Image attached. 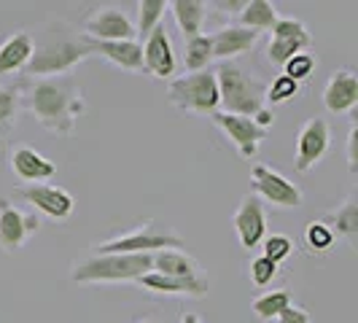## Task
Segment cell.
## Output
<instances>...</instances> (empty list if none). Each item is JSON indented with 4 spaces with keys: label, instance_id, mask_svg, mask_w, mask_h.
Instances as JSON below:
<instances>
[{
    "label": "cell",
    "instance_id": "1",
    "mask_svg": "<svg viewBox=\"0 0 358 323\" xmlns=\"http://www.w3.org/2000/svg\"><path fill=\"white\" fill-rule=\"evenodd\" d=\"M22 100L38 119V124L57 135H73L78 116L87 108L84 89L73 76L33 78L30 84H22Z\"/></svg>",
    "mask_w": 358,
    "mask_h": 323
},
{
    "label": "cell",
    "instance_id": "2",
    "mask_svg": "<svg viewBox=\"0 0 358 323\" xmlns=\"http://www.w3.org/2000/svg\"><path fill=\"white\" fill-rule=\"evenodd\" d=\"M92 57L87 38L73 33L71 24L52 22L43 33V41L36 43V52L30 65L24 68V76L30 78H57V76H71L76 65Z\"/></svg>",
    "mask_w": 358,
    "mask_h": 323
},
{
    "label": "cell",
    "instance_id": "3",
    "mask_svg": "<svg viewBox=\"0 0 358 323\" xmlns=\"http://www.w3.org/2000/svg\"><path fill=\"white\" fill-rule=\"evenodd\" d=\"M215 84H218V110L221 113H232V116H256L264 103V92L267 84L256 76H248L243 68H237L232 62H224L213 73Z\"/></svg>",
    "mask_w": 358,
    "mask_h": 323
},
{
    "label": "cell",
    "instance_id": "4",
    "mask_svg": "<svg viewBox=\"0 0 358 323\" xmlns=\"http://www.w3.org/2000/svg\"><path fill=\"white\" fill-rule=\"evenodd\" d=\"M151 269H154V261L145 253L90 256L73 267L71 280L73 283H122V280H138Z\"/></svg>",
    "mask_w": 358,
    "mask_h": 323
},
{
    "label": "cell",
    "instance_id": "5",
    "mask_svg": "<svg viewBox=\"0 0 358 323\" xmlns=\"http://www.w3.org/2000/svg\"><path fill=\"white\" fill-rule=\"evenodd\" d=\"M183 248V237L170 229H159L157 224H143V227H135L132 232L119 234V237H110L106 243H97L94 245V256H110V253H145V256H154L159 251H178Z\"/></svg>",
    "mask_w": 358,
    "mask_h": 323
},
{
    "label": "cell",
    "instance_id": "6",
    "mask_svg": "<svg viewBox=\"0 0 358 323\" xmlns=\"http://www.w3.org/2000/svg\"><path fill=\"white\" fill-rule=\"evenodd\" d=\"M167 100L180 110L213 116L218 110V84L210 71L186 73L167 84Z\"/></svg>",
    "mask_w": 358,
    "mask_h": 323
},
{
    "label": "cell",
    "instance_id": "7",
    "mask_svg": "<svg viewBox=\"0 0 358 323\" xmlns=\"http://www.w3.org/2000/svg\"><path fill=\"white\" fill-rule=\"evenodd\" d=\"M251 189L253 197L262 199V205L267 202L278 210H291L302 205V189L296 183H291L286 175H280L278 170H272L267 164H253L251 167Z\"/></svg>",
    "mask_w": 358,
    "mask_h": 323
},
{
    "label": "cell",
    "instance_id": "8",
    "mask_svg": "<svg viewBox=\"0 0 358 323\" xmlns=\"http://www.w3.org/2000/svg\"><path fill=\"white\" fill-rule=\"evenodd\" d=\"M313 46V36L307 33V27L299 19L283 17L275 22V27L269 30V46L267 59L269 65L283 68L294 54H302Z\"/></svg>",
    "mask_w": 358,
    "mask_h": 323
},
{
    "label": "cell",
    "instance_id": "9",
    "mask_svg": "<svg viewBox=\"0 0 358 323\" xmlns=\"http://www.w3.org/2000/svg\"><path fill=\"white\" fill-rule=\"evenodd\" d=\"M331 148V127L323 116H313L296 132V170L310 173Z\"/></svg>",
    "mask_w": 358,
    "mask_h": 323
},
{
    "label": "cell",
    "instance_id": "10",
    "mask_svg": "<svg viewBox=\"0 0 358 323\" xmlns=\"http://www.w3.org/2000/svg\"><path fill=\"white\" fill-rule=\"evenodd\" d=\"M17 197L24 199L33 210L49 215L54 221H68L76 210V199L71 192L54 183H33V186H19Z\"/></svg>",
    "mask_w": 358,
    "mask_h": 323
},
{
    "label": "cell",
    "instance_id": "11",
    "mask_svg": "<svg viewBox=\"0 0 358 323\" xmlns=\"http://www.w3.org/2000/svg\"><path fill=\"white\" fill-rule=\"evenodd\" d=\"M38 229H41V218L36 213H22L17 205L0 197V248L3 251H19Z\"/></svg>",
    "mask_w": 358,
    "mask_h": 323
},
{
    "label": "cell",
    "instance_id": "12",
    "mask_svg": "<svg viewBox=\"0 0 358 323\" xmlns=\"http://www.w3.org/2000/svg\"><path fill=\"white\" fill-rule=\"evenodd\" d=\"M232 227L243 248H248V251L259 248L262 240L267 237V210H264L262 199L253 197V194H245L240 199V205L232 215Z\"/></svg>",
    "mask_w": 358,
    "mask_h": 323
},
{
    "label": "cell",
    "instance_id": "13",
    "mask_svg": "<svg viewBox=\"0 0 358 323\" xmlns=\"http://www.w3.org/2000/svg\"><path fill=\"white\" fill-rule=\"evenodd\" d=\"M210 119H213V124L232 141L234 148H237V154H240L243 159H253V157L259 154L262 141L269 135V132H264V129H259V127L253 124V119H248V116H232V113L215 110Z\"/></svg>",
    "mask_w": 358,
    "mask_h": 323
},
{
    "label": "cell",
    "instance_id": "14",
    "mask_svg": "<svg viewBox=\"0 0 358 323\" xmlns=\"http://www.w3.org/2000/svg\"><path fill=\"white\" fill-rule=\"evenodd\" d=\"M84 36L90 41H135V22L124 11L103 6L84 22Z\"/></svg>",
    "mask_w": 358,
    "mask_h": 323
},
{
    "label": "cell",
    "instance_id": "15",
    "mask_svg": "<svg viewBox=\"0 0 358 323\" xmlns=\"http://www.w3.org/2000/svg\"><path fill=\"white\" fill-rule=\"evenodd\" d=\"M141 49H143V71L162 81H173V76L178 71V59H176V49H173V41L167 36L164 24H159L145 38Z\"/></svg>",
    "mask_w": 358,
    "mask_h": 323
},
{
    "label": "cell",
    "instance_id": "16",
    "mask_svg": "<svg viewBox=\"0 0 358 323\" xmlns=\"http://www.w3.org/2000/svg\"><path fill=\"white\" fill-rule=\"evenodd\" d=\"M323 106L334 116H348L358 106V76L348 68L334 71L323 87Z\"/></svg>",
    "mask_w": 358,
    "mask_h": 323
},
{
    "label": "cell",
    "instance_id": "17",
    "mask_svg": "<svg viewBox=\"0 0 358 323\" xmlns=\"http://www.w3.org/2000/svg\"><path fill=\"white\" fill-rule=\"evenodd\" d=\"M11 173L19 180H24L27 186L33 183H43L57 175V164L52 159H46L43 154H38L30 145H19L11 151Z\"/></svg>",
    "mask_w": 358,
    "mask_h": 323
},
{
    "label": "cell",
    "instance_id": "18",
    "mask_svg": "<svg viewBox=\"0 0 358 323\" xmlns=\"http://www.w3.org/2000/svg\"><path fill=\"white\" fill-rule=\"evenodd\" d=\"M87 38V36H84ZM92 54H100L103 59H108L110 65L122 68V71H143V49L138 41H90Z\"/></svg>",
    "mask_w": 358,
    "mask_h": 323
},
{
    "label": "cell",
    "instance_id": "19",
    "mask_svg": "<svg viewBox=\"0 0 358 323\" xmlns=\"http://www.w3.org/2000/svg\"><path fill=\"white\" fill-rule=\"evenodd\" d=\"M259 43V33L245 30L240 24H229V27H221L210 36V46H213V59H234L240 54L251 52L253 46Z\"/></svg>",
    "mask_w": 358,
    "mask_h": 323
},
{
    "label": "cell",
    "instance_id": "20",
    "mask_svg": "<svg viewBox=\"0 0 358 323\" xmlns=\"http://www.w3.org/2000/svg\"><path fill=\"white\" fill-rule=\"evenodd\" d=\"M36 52V38L24 30L14 33L0 43V76H14V73H24L30 65Z\"/></svg>",
    "mask_w": 358,
    "mask_h": 323
},
{
    "label": "cell",
    "instance_id": "21",
    "mask_svg": "<svg viewBox=\"0 0 358 323\" xmlns=\"http://www.w3.org/2000/svg\"><path fill=\"white\" fill-rule=\"evenodd\" d=\"M138 283L145 291H154V294H167V296H205L208 294V280L199 278V280H178V278H167L159 272H145L143 278H138Z\"/></svg>",
    "mask_w": 358,
    "mask_h": 323
},
{
    "label": "cell",
    "instance_id": "22",
    "mask_svg": "<svg viewBox=\"0 0 358 323\" xmlns=\"http://www.w3.org/2000/svg\"><path fill=\"white\" fill-rule=\"evenodd\" d=\"M154 261V272L167 275V278H178V280H199V267L197 261L183 251H159L151 256Z\"/></svg>",
    "mask_w": 358,
    "mask_h": 323
},
{
    "label": "cell",
    "instance_id": "23",
    "mask_svg": "<svg viewBox=\"0 0 358 323\" xmlns=\"http://www.w3.org/2000/svg\"><path fill=\"white\" fill-rule=\"evenodd\" d=\"M167 8L173 11V17L178 22L180 33L186 41L202 36V24L208 17V3H202V0H173V3H167Z\"/></svg>",
    "mask_w": 358,
    "mask_h": 323
},
{
    "label": "cell",
    "instance_id": "24",
    "mask_svg": "<svg viewBox=\"0 0 358 323\" xmlns=\"http://www.w3.org/2000/svg\"><path fill=\"white\" fill-rule=\"evenodd\" d=\"M323 221L331 227V232L337 234V237H345L350 245H356V240H358V199H356V194H350L342 205H337Z\"/></svg>",
    "mask_w": 358,
    "mask_h": 323
},
{
    "label": "cell",
    "instance_id": "25",
    "mask_svg": "<svg viewBox=\"0 0 358 323\" xmlns=\"http://www.w3.org/2000/svg\"><path fill=\"white\" fill-rule=\"evenodd\" d=\"M278 19L280 17H278L275 3H269V0H248V3L243 6V11L237 14V24L262 36L264 30H272V27H275Z\"/></svg>",
    "mask_w": 358,
    "mask_h": 323
},
{
    "label": "cell",
    "instance_id": "26",
    "mask_svg": "<svg viewBox=\"0 0 358 323\" xmlns=\"http://www.w3.org/2000/svg\"><path fill=\"white\" fill-rule=\"evenodd\" d=\"M288 305H294L291 291H288V288H275V291H264V294H259V296L253 299L251 310L259 321L272 323Z\"/></svg>",
    "mask_w": 358,
    "mask_h": 323
},
{
    "label": "cell",
    "instance_id": "27",
    "mask_svg": "<svg viewBox=\"0 0 358 323\" xmlns=\"http://www.w3.org/2000/svg\"><path fill=\"white\" fill-rule=\"evenodd\" d=\"M302 243L310 256H326L334 251L337 245V234L331 232V227L326 221H310L302 232Z\"/></svg>",
    "mask_w": 358,
    "mask_h": 323
},
{
    "label": "cell",
    "instance_id": "28",
    "mask_svg": "<svg viewBox=\"0 0 358 323\" xmlns=\"http://www.w3.org/2000/svg\"><path fill=\"white\" fill-rule=\"evenodd\" d=\"M213 62V46L210 36H197L186 41V52H183V68L189 73L208 71V65Z\"/></svg>",
    "mask_w": 358,
    "mask_h": 323
},
{
    "label": "cell",
    "instance_id": "29",
    "mask_svg": "<svg viewBox=\"0 0 358 323\" xmlns=\"http://www.w3.org/2000/svg\"><path fill=\"white\" fill-rule=\"evenodd\" d=\"M19 100H22V84L0 87V135H8L17 124Z\"/></svg>",
    "mask_w": 358,
    "mask_h": 323
},
{
    "label": "cell",
    "instance_id": "30",
    "mask_svg": "<svg viewBox=\"0 0 358 323\" xmlns=\"http://www.w3.org/2000/svg\"><path fill=\"white\" fill-rule=\"evenodd\" d=\"M167 11V3L164 0H143L138 3V24H135V36L145 38L151 36L157 27L162 24V17Z\"/></svg>",
    "mask_w": 358,
    "mask_h": 323
},
{
    "label": "cell",
    "instance_id": "31",
    "mask_svg": "<svg viewBox=\"0 0 358 323\" xmlns=\"http://www.w3.org/2000/svg\"><path fill=\"white\" fill-rule=\"evenodd\" d=\"M299 87L296 81H291L288 76H278L272 84H267V92H264V103L267 106H283L288 100H294L299 94Z\"/></svg>",
    "mask_w": 358,
    "mask_h": 323
},
{
    "label": "cell",
    "instance_id": "32",
    "mask_svg": "<svg viewBox=\"0 0 358 323\" xmlns=\"http://www.w3.org/2000/svg\"><path fill=\"white\" fill-rule=\"evenodd\" d=\"M315 68H318L315 54L302 52V54H294L286 65H283V76H288V78L296 81V84H302V81H307V78L315 73Z\"/></svg>",
    "mask_w": 358,
    "mask_h": 323
},
{
    "label": "cell",
    "instance_id": "33",
    "mask_svg": "<svg viewBox=\"0 0 358 323\" xmlns=\"http://www.w3.org/2000/svg\"><path fill=\"white\" fill-rule=\"evenodd\" d=\"M262 256L269 259L272 264H280V261H286L288 256L294 253V240L286 237V234H267L264 240H262Z\"/></svg>",
    "mask_w": 358,
    "mask_h": 323
},
{
    "label": "cell",
    "instance_id": "34",
    "mask_svg": "<svg viewBox=\"0 0 358 323\" xmlns=\"http://www.w3.org/2000/svg\"><path fill=\"white\" fill-rule=\"evenodd\" d=\"M278 278V264H272L264 256H256L248 264V280H251L256 288H267L272 280Z\"/></svg>",
    "mask_w": 358,
    "mask_h": 323
},
{
    "label": "cell",
    "instance_id": "35",
    "mask_svg": "<svg viewBox=\"0 0 358 323\" xmlns=\"http://www.w3.org/2000/svg\"><path fill=\"white\" fill-rule=\"evenodd\" d=\"M275 323H310V313H307L305 307H296V305H288L278 318Z\"/></svg>",
    "mask_w": 358,
    "mask_h": 323
},
{
    "label": "cell",
    "instance_id": "36",
    "mask_svg": "<svg viewBox=\"0 0 358 323\" xmlns=\"http://www.w3.org/2000/svg\"><path fill=\"white\" fill-rule=\"evenodd\" d=\"M253 124L259 127V129H264V132H269L272 129V124H275V113H272V108H262L256 116H251Z\"/></svg>",
    "mask_w": 358,
    "mask_h": 323
},
{
    "label": "cell",
    "instance_id": "37",
    "mask_svg": "<svg viewBox=\"0 0 358 323\" xmlns=\"http://www.w3.org/2000/svg\"><path fill=\"white\" fill-rule=\"evenodd\" d=\"M348 170L350 173H356L358 164H356V124L350 127V132H348Z\"/></svg>",
    "mask_w": 358,
    "mask_h": 323
},
{
    "label": "cell",
    "instance_id": "38",
    "mask_svg": "<svg viewBox=\"0 0 358 323\" xmlns=\"http://www.w3.org/2000/svg\"><path fill=\"white\" fill-rule=\"evenodd\" d=\"M178 323H202V321H199V318L194 315V313H183Z\"/></svg>",
    "mask_w": 358,
    "mask_h": 323
},
{
    "label": "cell",
    "instance_id": "39",
    "mask_svg": "<svg viewBox=\"0 0 358 323\" xmlns=\"http://www.w3.org/2000/svg\"><path fill=\"white\" fill-rule=\"evenodd\" d=\"M141 323H157V321H141Z\"/></svg>",
    "mask_w": 358,
    "mask_h": 323
}]
</instances>
